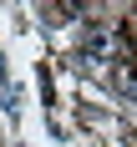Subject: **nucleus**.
Listing matches in <instances>:
<instances>
[{
    "mask_svg": "<svg viewBox=\"0 0 137 147\" xmlns=\"http://www.w3.org/2000/svg\"><path fill=\"white\" fill-rule=\"evenodd\" d=\"M122 51H127V41L112 36L107 26H91L86 41H81V61H122Z\"/></svg>",
    "mask_w": 137,
    "mask_h": 147,
    "instance_id": "nucleus-1",
    "label": "nucleus"
},
{
    "mask_svg": "<svg viewBox=\"0 0 137 147\" xmlns=\"http://www.w3.org/2000/svg\"><path fill=\"white\" fill-rule=\"evenodd\" d=\"M46 15H51V20H56V26H61V20H71V15H81V5H51V10H46Z\"/></svg>",
    "mask_w": 137,
    "mask_h": 147,
    "instance_id": "nucleus-2",
    "label": "nucleus"
},
{
    "mask_svg": "<svg viewBox=\"0 0 137 147\" xmlns=\"http://www.w3.org/2000/svg\"><path fill=\"white\" fill-rule=\"evenodd\" d=\"M132 30H137V10H132Z\"/></svg>",
    "mask_w": 137,
    "mask_h": 147,
    "instance_id": "nucleus-3",
    "label": "nucleus"
}]
</instances>
